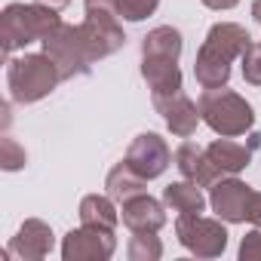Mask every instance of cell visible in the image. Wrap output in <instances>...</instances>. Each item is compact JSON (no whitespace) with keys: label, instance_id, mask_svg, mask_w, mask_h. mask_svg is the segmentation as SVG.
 Returning <instances> with one entry per match:
<instances>
[{"label":"cell","instance_id":"27","mask_svg":"<svg viewBox=\"0 0 261 261\" xmlns=\"http://www.w3.org/2000/svg\"><path fill=\"white\" fill-rule=\"evenodd\" d=\"M237 4H240V0H203V7H209V10H218V13H221V10H233Z\"/></svg>","mask_w":261,"mask_h":261},{"label":"cell","instance_id":"9","mask_svg":"<svg viewBox=\"0 0 261 261\" xmlns=\"http://www.w3.org/2000/svg\"><path fill=\"white\" fill-rule=\"evenodd\" d=\"M157 114L163 117L166 129L175 136V139H191L197 133V126L203 123V114H200V105L191 101L185 95V89L178 92H169V95H151Z\"/></svg>","mask_w":261,"mask_h":261},{"label":"cell","instance_id":"24","mask_svg":"<svg viewBox=\"0 0 261 261\" xmlns=\"http://www.w3.org/2000/svg\"><path fill=\"white\" fill-rule=\"evenodd\" d=\"M240 258L243 261H261V227L249 230L240 240Z\"/></svg>","mask_w":261,"mask_h":261},{"label":"cell","instance_id":"20","mask_svg":"<svg viewBox=\"0 0 261 261\" xmlns=\"http://www.w3.org/2000/svg\"><path fill=\"white\" fill-rule=\"evenodd\" d=\"M126 255H129V261H157V258H163V243H160L157 230H136L129 237Z\"/></svg>","mask_w":261,"mask_h":261},{"label":"cell","instance_id":"15","mask_svg":"<svg viewBox=\"0 0 261 261\" xmlns=\"http://www.w3.org/2000/svg\"><path fill=\"white\" fill-rule=\"evenodd\" d=\"M175 166H178V172L185 175V178H191V181H197L200 188H212L218 178H221V169L209 160V154H206V148H200V145H194V142H181L178 148H175Z\"/></svg>","mask_w":261,"mask_h":261},{"label":"cell","instance_id":"4","mask_svg":"<svg viewBox=\"0 0 261 261\" xmlns=\"http://www.w3.org/2000/svg\"><path fill=\"white\" fill-rule=\"evenodd\" d=\"M200 114H203V123L212 129L215 136H227V139H237V136H246L249 129L255 126V111L252 105L227 89V86H218V89H203L200 95Z\"/></svg>","mask_w":261,"mask_h":261},{"label":"cell","instance_id":"3","mask_svg":"<svg viewBox=\"0 0 261 261\" xmlns=\"http://www.w3.org/2000/svg\"><path fill=\"white\" fill-rule=\"evenodd\" d=\"M59 83H62V74L46 53H25L7 62V86L13 101L19 105H34L46 98Z\"/></svg>","mask_w":261,"mask_h":261},{"label":"cell","instance_id":"11","mask_svg":"<svg viewBox=\"0 0 261 261\" xmlns=\"http://www.w3.org/2000/svg\"><path fill=\"white\" fill-rule=\"evenodd\" d=\"M80 34H83V43H86L92 62L108 59L126 46V31L117 22V16H86L80 22Z\"/></svg>","mask_w":261,"mask_h":261},{"label":"cell","instance_id":"12","mask_svg":"<svg viewBox=\"0 0 261 261\" xmlns=\"http://www.w3.org/2000/svg\"><path fill=\"white\" fill-rule=\"evenodd\" d=\"M53 246H56L53 227H49L46 221H40V218H28V221L16 230V237L10 240L7 255L22 258V261H40V258H46V255L53 252Z\"/></svg>","mask_w":261,"mask_h":261},{"label":"cell","instance_id":"16","mask_svg":"<svg viewBox=\"0 0 261 261\" xmlns=\"http://www.w3.org/2000/svg\"><path fill=\"white\" fill-rule=\"evenodd\" d=\"M120 218L129 230H160L166 224V203L154 200L148 191L133 197V200H126L120 203Z\"/></svg>","mask_w":261,"mask_h":261},{"label":"cell","instance_id":"1","mask_svg":"<svg viewBox=\"0 0 261 261\" xmlns=\"http://www.w3.org/2000/svg\"><path fill=\"white\" fill-rule=\"evenodd\" d=\"M252 37L243 25L237 22H215L194 59V77L203 89H218L227 86L230 80V62L240 59L249 49Z\"/></svg>","mask_w":261,"mask_h":261},{"label":"cell","instance_id":"7","mask_svg":"<svg viewBox=\"0 0 261 261\" xmlns=\"http://www.w3.org/2000/svg\"><path fill=\"white\" fill-rule=\"evenodd\" d=\"M114 252H117V237L108 227L80 224L77 230H68L62 240L65 261H108Z\"/></svg>","mask_w":261,"mask_h":261},{"label":"cell","instance_id":"8","mask_svg":"<svg viewBox=\"0 0 261 261\" xmlns=\"http://www.w3.org/2000/svg\"><path fill=\"white\" fill-rule=\"evenodd\" d=\"M123 160L151 181V178H160V175L169 169V163H172L175 157H172V151H169V145H166L163 136H157V133H142V136H136L133 142H129Z\"/></svg>","mask_w":261,"mask_h":261},{"label":"cell","instance_id":"19","mask_svg":"<svg viewBox=\"0 0 261 261\" xmlns=\"http://www.w3.org/2000/svg\"><path fill=\"white\" fill-rule=\"evenodd\" d=\"M80 224H92V227H108V230H114L117 227V221H120V212H117V206H114V200L105 194H86L83 200H80Z\"/></svg>","mask_w":261,"mask_h":261},{"label":"cell","instance_id":"26","mask_svg":"<svg viewBox=\"0 0 261 261\" xmlns=\"http://www.w3.org/2000/svg\"><path fill=\"white\" fill-rule=\"evenodd\" d=\"M246 221L252 227H261V191H252V200H249V209H246Z\"/></svg>","mask_w":261,"mask_h":261},{"label":"cell","instance_id":"5","mask_svg":"<svg viewBox=\"0 0 261 261\" xmlns=\"http://www.w3.org/2000/svg\"><path fill=\"white\" fill-rule=\"evenodd\" d=\"M43 43V53L56 62L62 80H71V77H86L92 71V56L83 43V34H80V25H68L62 22Z\"/></svg>","mask_w":261,"mask_h":261},{"label":"cell","instance_id":"28","mask_svg":"<svg viewBox=\"0 0 261 261\" xmlns=\"http://www.w3.org/2000/svg\"><path fill=\"white\" fill-rule=\"evenodd\" d=\"M34 4H43V7H49V10H56V13H62L71 0H34Z\"/></svg>","mask_w":261,"mask_h":261},{"label":"cell","instance_id":"13","mask_svg":"<svg viewBox=\"0 0 261 261\" xmlns=\"http://www.w3.org/2000/svg\"><path fill=\"white\" fill-rule=\"evenodd\" d=\"M258 148H261V133H252V136H249V145H240V142L221 136V139H215L212 145H206V154H209V160L221 169V175H237V172H243V169L252 163V154H255Z\"/></svg>","mask_w":261,"mask_h":261},{"label":"cell","instance_id":"17","mask_svg":"<svg viewBox=\"0 0 261 261\" xmlns=\"http://www.w3.org/2000/svg\"><path fill=\"white\" fill-rule=\"evenodd\" d=\"M145 191H148V178H145L142 172H136L126 160H120V163L108 172V178H105V194H108L114 203H126V200H133V197H139V194H145Z\"/></svg>","mask_w":261,"mask_h":261},{"label":"cell","instance_id":"21","mask_svg":"<svg viewBox=\"0 0 261 261\" xmlns=\"http://www.w3.org/2000/svg\"><path fill=\"white\" fill-rule=\"evenodd\" d=\"M25 163H28V154H25V148L13 136L0 139V166H4L7 172H19Z\"/></svg>","mask_w":261,"mask_h":261},{"label":"cell","instance_id":"25","mask_svg":"<svg viewBox=\"0 0 261 261\" xmlns=\"http://www.w3.org/2000/svg\"><path fill=\"white\" fill-rule=\"evenodd\" d=\"M86 16H120L117 13V0H83Z\"/></svg>","mask_w":261,"mask_h":261},{"label":"cell","instance_id":"10","mask_svg":"<svg viewBox=\"0 0 261 261\" xmlns=\"http://www.w3.org/2000/svg\"><path fill=\"white\" fill-rule=\"evenodd\" d=\"M249 200H252V185L240 181L237 175H221L212 188H209V206L212 212L227 221V224H240L246 221V209H249Z\"/></svg>","mask_w":261,"mask_h":261},{"label":"cell","instance_id":"29","mask_svg":"<svg viewBox=\"0 0 261 261\" xmlns=\"http://www.w3.org/2000/svg\"><path fill=\"white\" fill-rule=\"evenodd\" d=\"M252 19L261 25V0H252Z\"/></svg>","mask_w":261,"mask_h":261},{"label":"cell","instance_id":"22","mask_svg":"<svg viewBox=\"0 0 261 261\" xmlns=\"http://www.w3.org/2000/svg\"><path fill=\"white\" fill-rule=\"evenodd\" d=\"M160 7V0H117V13L126 22H145L148 16H154Z\"/></svg>","mask_w":261,"mask_h":261},{"label":"cell","instance_id":"6","mask_svg":"<svg viewBox=\"0 0 261 261\" xmlns=\"http://www.w3.org/2000/svg\"><path fill=\"white\" fill-rule=\"evenodd\" d=\"M178 243L197 258H218L227 249V227L221 218H206L203 212L175 218Z\"/></svg>","mask_w":261,"mask_h":261},{"label":"cell","instance_id":"23","mask_svg":"<svg viewBox=\"0 0 261 261\" xmlns=\"http://www.w3.org/2000/svg\"><path fill=\"white\" fill-rule=\"evenodd\" d=\"M240 62H243V80L249 86H261V43H249Z\"/></svg>","mask_w":261,"mask_h":261},{"label":"cell","instance_id":"18","mask_svg":"<svg viewBox=\"0 0 261 261\" xmlns=\"http://www.w3.org/2000/svg\"><path fill=\"white\" fill-rule=\"evenodd\" d=\"M163 203L178 215H194V212H203L209 200H206V194L197 181L185 178V181H172V185L163 188Z\"/></svg>","mask_w":261,"mask_h":261},{"label":"cell","instance_id":"14","mask_svg":"<svg viewBox=\"0 0 261 261\" xmlns=\"http://www.w3.org/2000/svg\"><path fill=\"white\" fill-rule=\"evenodd\" d=\"M142 77H145L151 95H169V92H178V89H181L178 56L142 53Z\"/></svg>","mask_w":261,"mask_h":261},{"label":"cell","instance_id":"2","mask_svg":"<svg viewBox=\"0 0 261 261\" xmlns=\"http://www.w3.org/2000/svg\"><path fill=\"white\" fill-rule=\"evenodd\" d=\"M62 25L59 13L43 4H10L0 13V40H4V56L13 59L16 49H25L28 43L46 40Z\"/></svg>","mask_w":261,"mask_h":261}]
</instances>
